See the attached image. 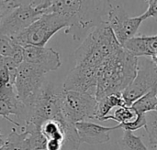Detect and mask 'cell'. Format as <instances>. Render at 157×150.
Segmentation results:
<instances>
[{
	"label": "cell",
	"instance_id": "6da1fadb",
	"mask_svg": "<svg viewBox=\"0 0 157 150\" xmlns=\"http://www.w3.org/2000/svg\"><path fill=\"white\" fill-rule=\"evenodd\" d=\"M138 58L123 47L107 59L98 69V82L95 92L97 101L123 91L136 76Z\"/></svg>",
	"mask_w": 157,
	"mask_h": 150
},
{
	"label": "cell",
	"instance_id": "7a4b0ae2",
	"mask_svg": "<svg viewBox=\"0 0 157 150\" xmlns=\"http://www.w3.org/2000/svg\"><path fill=\"white\" fill-rule=\"evenodd\" d=\"M122 46L107 21L94 27L75 51L76 65L98 68Z\"/></svg>",
	"mask_w": 157,
	"mask_h": 150
},
{
	"label": "cell",
	"instance_id": "3957f363",
	"mask_svg": "<svg viewBox=\"0 0 157 150\" xmlns=\"http://www.w3.org/2000/svg\"><path fill=\"white\" fill-rule=\"evenodd\" d=\"M109 1H79L60 0L52 1L46 14L56 13L67 17L71 28L86 30L96 27L106 20L102 19V10L109 6ZM70 28V29H71Z\"/></svg>",
	"mask_w": 157,
	"mask_h": 150
},
{
	"label": "cell",
	"instance_id": "277c9868",
	"mask_svg": "<svg viewBox=\"0 0 157 150\" xmlns=\"http://www.w3.org/2000/svg\"><path fill=\"white\" fill-rule=\"evenodd\" d=\"M63 28L66 30L71 28V24L67 17L56 13L44 14L12 39L22 48L27 46L45 47L52 37Z\"/></svg>",
	"mask_w": 157,
	"mask_h": 150
},
{
	"label": "cell",
	"instance_id": "5b68a950",
	"mask_svg": "<svg viewBox=\"0 0 157 150\" xmlns=\"http://www.w3.org/2000/svg\"><path fill=\"white\" fill-rule=\"evenodd\" d=\"M62 93L54 84L45 83L28 108L25 123H32L39 126L48 120L56 119L62 115Z\"/></svg>",
	"mask_w": 157,
	"mask_h": 150
},
{
	"label": "cell",
	"instance_id": "8992f818",
	"mask_svg": "<svg viewBox=\"0 0 157 150\" xmlns=\"http://www.w3.org/2000/svg\"><path fill=\"white\" fill-rule=\"evenodd\" d=\"M97 104L98 101L92 93L63 90L62 115L73 125L94 119Z\"/></svg>",
	"mask_w": 157,
	"mask_h": 150
},
{
	"label": "cell",
	"instance_id": "52a82bcc",
	"mask_svg": "<svg viewBox=\"0 0 157 150\" xmlns=\"http://www.w3.org/2000/svg\"><path fill=\"white\" fill-rule=\"evenodd\" d=\"M153 90H157V66L149 57L138 58L136 76L122 93L126 105L132 106L134 102Z\"/></svg>",
	"mask_w": 157,
	"mask_h": 150
},
{
	"label": "cell",
	"instance_id": "ba28073f",
	"mask_svg": "<svg viewBox=\"0 0 157 150\" xmlns=\"http://www.w3.org/2000/svg\"><path fill=\"white\" fill-rule=\"evenodd\" d=\"M43 14L37 8V1H20L19 5L11 10L0 23V34L14 38Z\"/></svg>",
	"mask_w": 157,
	"mask_h": 150
},
{
	"label": "cell",
	"instance_id": "9c48e42d",
	"mask_svg": "<svg viewBox=\"0 0 157 150\" xmlns=\"http://www.w3.org/2000/svg\"><path fill=\"white\" fill-rule=\"evenodd\" d=\"M45 75L42 70L25 61L18 66L14 86L17 97L25 104L27 110L44 85Z\"/></svg>",
	"mask_w": 157,
	"mask_h": 150
},
{
	"label": "cell",
	"instance_id": "30bf717a",
	"mask_svg": "<svg viewBox=\"0 0 157 150\" xmlns=\"http://www.w3.org/2000/svg\"><path fill=\"white\" fill-rule=\"evenodd\" d=\"M107 24L113 31L119 43L123 46L135 37L141 24L144 21L142 16H130L121 5H111L108 11Z\"/></svg>",
	"mask_w": 157,
	"mask_h": 150
},
{
	"label": "cell",
	"instance_id": "8fae6325",
	"mask_svg": "<svg viewBox=\"0 0 157 150\" xmlns=\"http://www.w3.org/2000/svg\"><path fill=\"white\" fill-rule=\"evenodd\" d=\"M97 82L98 68L75 65V67L67 74L63 90L92 93V90L94 93L96 92Z\"/></svg>",
	"mask_w": 157,
	"mask_h": 150
},
{
	"label": "cell",
	"instance_id": "7c38bea8",
	"mask_svg": "<svg viewBox=\"0 0 157 150\" xmlns=\"http://www.w3.org/2000/svg\"><path fill=\"white\" fill-rule=\"evenodd\" d=\"M24 49V61L32 64L45 73L58 70L62 65L59 52L52 48L27 46Z\"/></svg>",
	"mask_w": 157,
	"mask_h": 150
},
{
	"label": "cell",
	"instance_id": "4fadbf2b",
	"mask_svg": "<svg viewBox=\"0 0 157 150\" xmlns=\"http://www.w3.org/2000/svg\"><path fill=\"white\" fill-rule=\"evenodd\" d=\"M27 115V107L17 97L16 90H14V86L7 85L0 87V116L13 124L15 126L20 127L21 126L12 120L10 115H15L17 118H23L25 121Z\"/></svg>",
	"mask_w": 157,
	"mask_h": 150
},
{
	"label": "cell",
	"instance_id": "5bb4252c",
	"mask_svg": "<svg viewBox=\"0 0 157 150\" xmlns=\"http://www.w3.org/2000/svg\"><path fill=\"white\" fill-rule=\"evenodd\" d=\"M81 143L88 145H100L110 140V132L120 128V126L108 127L97 125L89 121H83L75 124Z\"/></svg>",
	"mask_w": 157,
	"mask_h": 150
},
{
	"label": "cell",
	"instance_id": "9a60e30c",
	"mask_svg": "<svg viewBox=\"0 0 157 150\" xmlns=\"http://www.w3.org/2000/svg\"><path fill=\"white\" fill-rule=\"evenodd\" d=\"M113 120L119 123L120 128L127 131H136L146 125L145 115L138 113L132 106H121L114 110L112 115L104 118V121Z\"/></svg>",
	"mask_w": 157,
	"mask_h": 150
},
{
	"label": "cell",
	"instance_id": "2e32d148",
	"mask_svg": "<svg viewBox=\"0 0 157 150\" xmlns=\"http://www.w3.org/2000/svg\"><path fill=\"white\" fill-rule=\"evenodd\" d=\"M122 47L136 58L155 57L157 56V35L134 37Z\"/></svg>",
	"mask_w": 157,
	"mask_h": 150
},
{
	"label": "cell",
	"instance_id": "e0dca14e",
	"mask_svg": "<svg viewBox=\"0 0 157 150\" xmlns=\"http://www.w3.org/2000/svg\"><path fill=\"white\" fill-rule=\"evenodd\" d=\"M124 105H126V104L121 93L108 95L98 101L94 119L98 121H104V118L109 115V113L112 109H116Z\"/></svg>",
	"mask_w": 157,
	"mask_h": 150
},
{
	"label": "cell",
	"instance_id": "ac0fdd59",
	"mask_svg": "<svg viewBox=\"0 0 157 150\" xmlns=\"http://www.w3.org/2000/svg\"><path fill=\"white\" fill-rule=\"evenodd\" d=\"M20 131L26 135L29 150L46 149L48 140L42 135L40 126L32 123H25L23 126H20Z\"/></svg>",
	"mask_w": 157,
	"mask_h": 150
},
{
	"label": "cell",
	"instance_id": "d6986e66",
	"mask_svg": "<svg viewBox=\"0 0 157 150\" xmlns=\"http://www.w3.org/2000/svg\"><path fill=\"white\" fill-rule=\"evenodd\" d=\"M64 118L61 115L56 119L45 121L41 126L40 131L45 138L49 140H58L64 144V131H63Z\"/></svg>",
	"mask_w": 157,
	"mask_h": 150
},
{
	"label": "cell",
	"instance_id": "ffe728a7",
	"mask_svg": "<svg viewBox=\"0 0 157 150\" xmlns=\"http://www.w3.org/2000/svg\"><path fill=\"white\" fill-rule=\"evenodd\" d=\"M132 106L138 113L144 115L155 111L157 107V90H153L146 93L136 102H134Z\"/></svg>",
	"mask_w": 157,
	"mask_h": 150
},
{
	"label": "cell",
	"instance_id": "44dd1931",
	"mask_svg": "<svg viewBox=\"0 0 157 150\" xmlns=\"http://www.w3.org/2000/svg\"><path fill=\"white\" fill-rule=\"evenodd\" d=\"M118 145L121 150H149L140 137L127 130H124L123 137L118 141Z\"/></svg>",
	"mask_w": 157,
	"mask_h": 150
},
{
	"label": "cell",
	"instance_id": "7402d4cb",
	"mask_svg": "<svg viewBox=\"0 0 157 150\" xmlns=\"http://www.w3.org/2000/svg\"><path fill=\"white\" fill-rule=\"evenodd\" d=\"M3 148L5 150H29L25 133L21 131L17 133V129L13 128L6 136V140Z\"/></svg>",
	"mask_w": 157,
	"mask_h": 150
},
{
	"label": "cell",
	"instance_id": "603a6c76",
	"mask_svg": "<svg viewBox=\"0 0 157 150\" xmlns=\"http://www.w3.org/2000/svg\"><path fill=\"white\" fill-rule=\"evenodd\" d=\"M146 125L144 129L148 134L150 145L157 148V111L145 114Z\"/></svg>",
	"mask_w": 157,
	"mask_h": 150
},
{
	"label": "cell",
	"instance_id": "cb8c5ba5",
	"mask_svg": "<svg viewBox=\"0 0 157 150\" xmlns=\"http://www.w3.org/2000/svg\"><path fill=\"white\" fill-rule=\"evenodd\" d=\"M23 48L6 36L0 34V55L5 57H14Z\"/></svg>",
	"mask_w": 157,
	"mask_h": 150
},
{
	"label": "cell",
	"instance_id": "d4e9b609",
	"mask_svg": "<svg viewBox=\"0 0 157 150\" xmlns=\"http://www.w3.org/2000/svg\"><path fill=\"white\" fill-rule=\"evenodd\" d=\"M20 1H3L0 0V23L2 19L15 7H17L19 5Z\"/></svg>",
	"mask_w": 157,
	"mask_h": 150
},
{
	"label": "cell",
	"instance_id": "484cf974",
	"mask_svg": "<svg viewBox=\"0 0 157 150\" xmlns=\"http://www.w3.org/2000/svg\"><path fill=\"white\" fill-rule=\"evenodd\" d=\"M146 2L148 3V8L143 15H141L143 19L145 20L149 17H154L157 21V0H150Z\"/></svg>",
	"mask_w": 157,
	"mask_h": 150
},
{
	"label": "cell",
	"instance_id": "4316f807",
	"mask_svg": "<svg viewBox=\"0 0 157 150\" xmlns=\"http://www.w3.org/2000/svg\"><path fill=\"white\" fill-rule=\"evenodd\" d=\"M64 144L58 140H49L47 142L46 150H62Z\"/></svg>",
	"mask_w": 157,
	"mask_h": 150
},
{
	"label": "cell",
	"instance_id": "83f0119b",
	"mask_svg": "<svg viewBox=\"0 0 157 150\" xmlns=\"http://www.w3.org/2000/svg\"><path fill=\"white\" fill-rule=\"evenodd\" d=\"M6 140V136H4L0 133V148L5 145Z\"/></svg>",
	"mask_w": 157,
	"mask_h": 150
},
{
	"label": "cell",
	"instance_id": "f1b7e54d",
	"mask_svg": "<svg viewBox=\"0 0 157 150\" xmlns=\"http://www.w3.org/2000/svg\"><path fill=\"white\" fill-rule=\"evenodd\" d=\"M0 150H5V149H4V148H3V147H2V148H0Z\"/></svg>",
	"mask_w": 157,
	"mask_h": 150
},
{
	"label": "cell",
	"instance_id": "f546056e",
	"mask_svg": "<svg viewBox=\"0 0 157 150\" xmlns=\"http://www.w3.org/2000/svg\"><path fill=\"white\" fill-rule=\"evenodd\" d=\"M155 111H157V107H156V110H155Z\"/></svg>",
	"mask_w": 157,
	"mask_h": 150
},
{
	"label": "cell",
	"instance_id": "4dcf8cb0",
	"mask_svg": "<svg viewBox=\"0 0 157 150\" xmlns=\"http://www.w3.org/2000/svg\"><path fill=\"white\" fill-rule=\"evenodd\" d=\"M155 149H157V148H155Z\"/></svg>",
	"mask_w": 157,
	"mask_h": 150
},
{
	"label": "cell",
	"instance_id": "1f68e13d",
	"mask_svg": "<svg viewBox=\"0 0 157 150\" xmlns=\"http://www.w3.org/2000/svg\"><path fill=\"white\" fill-rule=\"evenodd\" d=\"M44 150H46V149H44Z\"/></svg>",
	"mask_w": 157,
	"mask_h": 150
}]
</instances>
